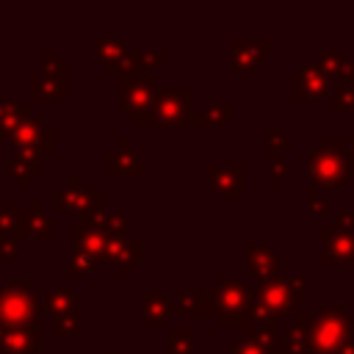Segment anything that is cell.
I'll return each instance as SVG.
<instances>
[{
    "mask_svg": "<svg viewBox=\"0 0 354 354\" xmlns=\"http://www.w3.org/2000/svg\"><path fill=\"white\" fill-rule=\"evenodd\" d=\"M41 340V326H14V329H0V351L3 354H33Z\"/></svg>",
    "mask_w": 354,
    "mask_h": 354,
    "instance_id": "cell-13",
    "label": "cell"
},
{
    "mask_svg": "<svg viewBox=\"0 0 354 354\" xmlns=\"http://www.w3.org/2000/svg\"><path fill=\"white\" fill-rule=\"evenodd\" d=\"M285 285H288V293H290V301L296 304V301H307V279L304 277H290V279H285Z\"/></svg>",
    "mask_w": 354,
    "mask_h": 354,
    "instance_id": "cell-35",
    "label": "cell"
},
{
    "mask_svg": "<svg viewBox=\"0 0 354 354\" xmlns=\"http://www.w3.org/2000/svg\"><path fill=\"white\" fill-rule=\"evenodd\" d=\"M108 354H113V351H108Z\"/></svg>",
    "mask_w": 354,
    "mask_h": 354,
    "instance_id": "cell-41",
    "label": "cell"
},
{
    "mask_svg": "<svg viewBox=\"0 0 354 354\" xmlns=\"http://www.w3.org/2000/svg\"><path fill=\"white\" fill-rule=\"evenodd\" d=\"M191 100H194V91L188 86L155 91V100H152L155 122H160V124H180V122H185V116L191 111Z\"/></svg>",
    "mask_w": 354,
    "mask_h": 354,
    "instance_id": "cell-6",
    "label": "cell"
},
{
    "mask_svg": "<svg viewBox=\"0 0 354 354\" xmlns=\"http://www.w3.org/2000/svg\"><path fill=\"white\" fill-rule=\"evenodd\" d=\"M169 354H191L194 329L191 326H169Z\"/></svg>",
    "mask_w": 354,
    "mask_h": 354,
    "instance_id": "cell-27",
    "label": "cell"
},
{
    "mask_svg": "<svg viewBox=\"0 0 354 354\" xmlns=\"http://www.w3.org/2000/svg\"><path fill=\"white\" fill-rule=\"evenodd\" d=\"M124 53H127V41H124V39H116V36H102V39L97 36V39H94V55L102 58L108 75H116L119 61H122Z\"/></svg>",
    "mask_w": 354,
    "mask_h": 354,
    "instance_id": "cell-19",
    "label": "cell"
},
{
    "mask_svg": "<svg viewBox=\"0 0 354 354\" xmlns=\"http://www.w3.org/2000/svg\"><path fill=\"white\" fill-rule=\"evenodd\" d=\"M257 299L274 313V315H282V313H290L293 301H290V293H288V285L285 279H274V282H263L260 290H257Z\"/></svg>",
    "mask_w": 354,
    "mask_h": 354,
    "instance_id": "cell-18",
    "label": "cell"
},
{
    "mask_svg": "<svg viewBox=\"0 0 354 354\" xmlns=\"http://www.w3.org/2000/svg\"><path fill=\"white\" fill-rule=\"evenodd\" d=\"M69 241H72V249H80V252L91 254L94 260L105 257V252H108V232L100 224H77V227L72 224Z\"/></svg>",
    "mask_w": 354,
    "mask_h": 354,
    "instance_id": "cell-12",
    "label": "cell"
},
{
    "mask_svg": "<svg viewBox=\"0 0 354 354\" xmlns=\"http://www.w3.org/2000/svg\"><path fill=\"white\" fill-rule=\"evenodd\" d=\"M174 313H207V290H188L171 299Z\"/></svg>",
    "mask_w": 354,
    "mask_h": 354,
    "instance_id": "cell-26",
    "label": "cell"
},
{
    "mask_svg": "<svg viewBox=\"0 0 354 354\" xmlns=\"http://www.w3.org/2000/svg\"><path fill=\"white\" fill-rule=\"evenodd\" d=\"M105 257L119 263L122 274H130V268L141 260V241L127 238V235H108V252Z\"/></svg>",
    "mask_w": 354,
    "mask_h": 354,
    "instance_id": "cell-16",
    "label": "cell"
},
{
    "mask_svg": "<svg viewBox=\"0 0 354 354\" xmlns=\"http://www.w3.org/2000/svg\"><path fill=\"white\" fill-rule=\"evenodd\" d=\"M252 299H254V290H249L241 279L221 277L216 282V288L207 293V310L218 313L221 326H241L243 329V318H246Z\"/></svg>",
    "mask_w": 354,
    "mask_h": 354,
    "instance_id": "cell-3",
    "label": "cell"
},
{
    "mask_svg": "<svg viewBox=\"0 0 354 354\" xmlns=\"http://www.w3.org/2000/svg\"><path fill=\"white\" fill-rule=\"evenodd\" d=\"M17 238L14 235H6V232H0V263H6V260H14L17 257Z\"/></svg>",
    "mask_w": 354,
    "mask_h": 354,
    "instance_id": "cell-36",
    "label": "cell"
},
{
    "mask_svg": "<svg viewBox=\"0 0 354 354\" xmlns=\"http://www.w3.org/2000/svg\"><path fill=\"white\" fill-rule=\"evenodd\" d=\"M127 221H130V216H122V213H113V216H108L100 227L108 232V235H124L127 232Z\"/></svg>",
    "mask_w": 354,
    "mask_h": 354,
    "instance_id": "cell-34",
    "label": "cell"
},
{
    "mask_svg": "<svg viewBox=\"0 0 354 354\" xmlns=\"http://www.w3.org/2000/svg\"><path fill=\"white\" fill-rule=\"evenodd\" d=\"M105 169L108 174H141V155L133 149L130 138H122L116 149L105 155Z\"/></svg>",
    "mask_w": 354,
    "mask_h": 354,
    "instance_id": "cell-15",
    "label": "cell"
},
{
    "mask_svg": "<svg viewBox=\"0 0 354 354\" xmlns=\"http://www.w3.org/2000/svg\"><path fill=\"white\" fill-rule=\"evenodd\" d=\"M94 257L91 254H86V252H80V249H72L69 252V274H88L91 268H94Z\"/></svg>",
    "mask_w": 354,
    "mask_h": 354,
    "instance_id": "cell-33",
    "label": "cell"
},
{
    "mask_svg": "<svg viewBox=\"0 0 354 354\" xmlns=\"http://www.w3.org/2000/svg\"><path fill=\"white\" fill-rule=\"evenodd\" d=\"M141 304H144V318H147V324H152V326L163 324L166 315L174 313L171 299H166L163 293H155V290H147L144 299H141Z\"/></svg>",
    "mask_w": 354,
    "mask_h": 354,
    "instance_id": "cell-22",
    "label": "cell"
},
{
    "mask_svg": "<svg viewBox=\"0 0 354 354\" xmlns=\"http://www.w3.org/2000/svg\"><path fill=\"white\" fill-rule=\"evenodd\" d=\"M277 337H260V335H249L243 332V337L232 340L230 354H268Z\"/></svg>",
    "mask_w": 354,
    "mask_h": 354,
    "instance_id": "cell-25",
    "label": "cell"
},
{
    "mask_svg": "<svg viewBox=\"0 0 354 354\" xmlns=\"http://www.w3.org/2000/svg\"><path fill=\"white\" fill-rule=\"evenodd\" d=\"M266 50H268V39H254V41H249V39H232V44H230L232 66L241 69V72H254L257 64L263 61Z\"/></svg>",
    "mask_w": 354,
    "mask_h": 354,
    "instance_id": "cell-14",
    "label": "cell"
},
{
    "mask_svg": "<svg viewBox=\"0 0 354 354\" xmlns=\"http://www.w3.org/2000/svg\"><path fill=\"white\" fill-rule=\"evenodd\" d=\"M268 133H271V149H274V152H290V149H293V141H290V138H285V136H282V130H279L277 124H274Z\"/></svg>",
    "mask_w": 354,
    "mask_h": 354,
    "instance_id": "cell-37",
    "label": "cell"
},
{
    "mask_svg": "<svg viewBox=\"0 0 354 354\" xmlns=\"http://www.w3.org/2000/svg\"><path fill=\"white\" fill-rule=\"evenodd\" d=\"M329 94V77L321 72L318 64H301L296 66V97H318Z\"/></svg>",
    "mask_w": 354,
    "mask_h": 354,
    "instance_id": "cell-17",
    "label": "cell"
},
{
    "mask_svg": "<svg viewBox=\"0 0 354 354\" xmlns=\"http://www.w3.org/2000/svg\"><path fill=\"white\" fill-rule=\"evenodd\" d=\"M324 246H321V263H354V235L340 232L335 227H321L318 230Z\"/></svg>",
    "mask_w": 354,
    "mask_h": 354,
    "instance_id": "cell-10",
    "label": "cell"
},
{
    "mask_svg": "<svg viewBox=\"0 0 354 354\" xmlns=\"http://www.w3.org/2000/svg\"><path fill=\"white\" fill-rule=\"evenodd\" d=\"M354 108V80H343V86L332 94V111H351Z\"/></svg>",
    "mask_w": 354,
    "mask_h": 354,
    "instance_id": "cell-30",
    "label": "cell"
},
{
    "mask_svg": "<svg viewBox=\"0 0 354 354\" xmlns=\"http://www.w3.org/2000/svg\"><path fill=\"white\" fill-rule=\"evenodd\" d=\"M28 119V102L17 100V102H0V138H8V133Z\"/></svg>",
    "mask_w": 354,
    "mask_h": 354,
    "instance_id": "cell-24",
    "label": "cell"
},
{
    "mask_svg": "<svg viewBox=\"0 0 354 354\" xmlns=\"http://www.w3.org/2000/svg\"><path fill=\"white\" fill-rule=\"evenodd\" d=\"M354 346V321L343 307H324L310 315V354H348Z\"/></svg>",
    "mask_w": 354,
    "mask_h": 354,
    "instance_id": "cell-1",
    "label": "cell"
},
{
    "mask_svg": "<svg viewBox=\"0 0 354 354\" xmlns=\"http://www.w3.org/2000/svg\"><path fill=\"white\" fill-rule=\"evenodd\" d=\"M307 207H310L313 213H326V210H329V205L318 196V188H315V185H307Z\"/></svg>",
    "mask_w": 354,
    "mask_h": 354,
    "instance_id": "cell-38",
    "label": "cell"
},
{
    "mask_svg": "<svg viewBox=\"0 0 354 354\" xmlns=\"http://www.w3.org/2000/svg\"><path fill=\"white\" fill-rule=\"evenodd\" d=\"M207 180L218 194L243 199V166L241 163H210Z\"/></svg>",
    "mask_w": 354,
    "mask_h": 354,
    "instance_id": "cell-11",
    "label": "cell"
},
{
    "mask_svg": "<svg viewBox=\"0 0 354 354\" xmlns=\"http://www.w3.org/2000/svg\"><path fill=\"white\" fill-rule=\"evenodd\" d=\"M39 149L47 152L53 147V127L41 116H28L22 119L11 133H8V149Z\"/></svg>",
    "mask_w": 354,
    "mask_h": 354,
    "instance_id": "cell-8",
    "label": "cell"
},
{
    "mask_svg": "<svg viewBox=\"0 0 354 354\" xmlns=\"http://www.w3.org/2000/svg\"><path fill=\"white\" fill-rule=\"evenodd\" d=\"M268 169H271V185H279L285 174H290V163L285 160L282 152H274L271 149V158H268Z\"/></svg>",
    "mask_w": 354,
    "mask_h": 354,
    "instance_id": "cell-32",
    "label": "cell"
},
{
    "mask_svg": "<svg viewBox=\"0 0 354 354\" xmlns=\"http://www.w3.org/2000/svg\"><path fill=\"white\" fill-rule=\"evenodd\" d=\"M8 169H11V174L17 177L19 188H28L30 177H36V174L41 171V152H39V149H19Z\"/></svg>",
    "mask_w": 354,
    "mask_h": 354,
    "instance_id": "cell-20",
    "label": "cell"
},
{
    "mask_svg": "<svg viewBox=\"0 0 354 354\" xmlns=\"http://www.w3.org/2000/svg\"><path fill=\"white\" fill-rule=\"evenodd\" d=\"M30 235H36V238H53L55 235V224L50 221V216H44L39 202H30Z\"/></svg>",
    "mask_w": 354,
    "mask_h": 354,
    "instance_id": "cell-28",
    "label": "cell"
},
{
    "mask_svg": "<svg viewBox=\"0 0 354 354\" xmlns=\"http://www.w3.org/2000/svg\"><path fill=\"white\" fill-rule=\"evenodd\" d=\"M41 304H44V296L33 293L28 282H6L0 288V329L36 324Z\"/></svg>",
    "mask_w": 354,
    "mask_h": 354,
    "instance_id": "cell-2",
    "label": "cell"
},
{
    "mask_svg": "<svg viewBox=\"0 0 354 354\" xmlns=\"http://www.w3.org/2000/svg\"><path fill=\"white\" fill-rule=\"evenodd\" d=\"M77 293L72 290V288H58V290H53V293H47L44 296V304H47V310L53 313V318H58V315H72L75 310H77Z\"/></svg>",
    "mask_w": 354,
    "mask_h": 354,
    "instance_id": "cell-23",
    "label": "cell"
},
{
    "mask_svg": "<svg viewBox=\"0 0 354 354\" xmlns=\"http://www.w3.org/2000/svg\"><path fill=\"white\" fill-rule=\"evenodd\" d=\"M232 111V102L230 100H207L205 108L199 113H188L185 122L188 124H221Z\"/></svg>",
    "mask_w": 354,
    "mask_h": 354,
    "instance_id": "cell-21",
    "label": "cell"
},
{
    "mask_svg": "<svg viewBox=\"0 0 354 354\" xmlns=\"http://www.w3.org/2000/svg\"><path fill=\"white\" fill-rule=\"evenodd\" d=\"M155 100V75H119V111L149 113Z\"/></svg>",
    "mask_w": 354,
    "mask_h": 354,
    "instance_id": "cell-5",
    "label": "cell"
},
{
    "mask_svg": "<svg viewBox=\"0 0 354 354\" xmlns=\"http://www.w3.org/2000/svg\"><path fill=\"white\" fill-rule=\"evenodd\" d=\"M351 160L343 152V141H324L321 147L310 149L307 155V174H310V185H329L337 188L346 183V177L351 174Z\"/></svg>",
    "mask_w": 354,
    "mask_h": 354,
    "instance_id": "cell-4",
    "label": "cell"
},
{
    "mask_svg": "<svg viewBox=\"0 0 354 354\" xmlns=\"http://www.w3.org/2000/svg\"><path fill=\"white\" fill-rule=\"evenodd\" d=\"M243 257H246L249 274H252L260 285L279 279V274H282V257H279L268 243L249 238V241H246V249H243Z\"/></svg>",
    "mask_w": 354,
    "mask_h": 354,
    "instance_id": "cell-7",
    "label": "cell"
},
{
    "mask_svg": "<svg viewBox=\"0 0 354 354\" xmlns=\"http://www.w3.org/2000/svg\"><path fill=\"white\" fill-rule=\"evenodd\" d=\"M53 332H55V337H72V335H77L80 332V318L72 313V315H58V318H53Z\"/></svg>",
    "mask_w": 354,
    "mask_h": 354,
    "instance_id": "cell-31",
    "label": "cell"
},
{
    "mask_svg": "<svg viewBox=\"0 0 354 354\" xmlns=\"http://www.w3.org/2000/svg\"><path fill=\"white\" fill-rule=\"evenodd\" d=\"M335 230L351 232V230H354V216H351V213H337V216H335Z\"/></svg>",
    "mask_w": 354,
    "mask_h": 354,
    "instance_id": "cell-39",
    "label": "cell"
},
{
    "mask_svg": "<svg viewBox=\"0 0 354 354\" xmlns=\"http://www.w3.org/2000/svg\"><path fill=\"white\" fill-rule=\"evenodd\" d=\"M343 152H346V158L354 163V138H348V141H343Z\"/></svg>",
    "mask_w": 354,
    "mask_h": 354,
    "instance_id": "cell-40",
    "label": "cell"
},
{
    "mask_svg": "<svg viewBox=\"0 0 354 354\" xmlns=\"http://www.w3.org/2000/svg\"><path fill=\"white\" fill-rule=\"evenodd\" d=\"M318 66H321V72H324L326 77H329V75H340L343 66H346V58H343L340 50H324V53L318 55Z\"/></svg>",
    "mask_w": 354,
    "mask_h": 354,
    "instance_id": "cell-29",
    "label": "cell"
},
{
    "mask_svg": "<svg viewBox=\"0 0 354 354\" xmlns=\"http://www.w3.org/2000/svg\"><path fill=\"white\" fill-rule=\"evenodd\" d=\"M30 94L39 100H50V97H64L66 94V66L64 64H53V53H44V69L39 75L30 77Z\"/></svg>",
    "mask_w": 354,
    "mask_h": 354,
    "instance_id": "cell-9",
    "label": "cell"
}]
</instances>
